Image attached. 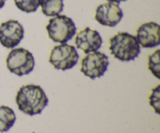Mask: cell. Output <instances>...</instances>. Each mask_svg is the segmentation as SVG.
I'll return each mask as SVG.
<instances>
[{
	"mask_svg": "<svg viewBox=\"0 0 160 133\" xmlns=\"http://www.w3.org/2000/svg\"><path fill=\"white\" fill-rule=\"evenodd\" d=\"M16 103L20 112L33 116L42 113L48 105V99L40 86L29 84L20 87L16 96Z\"/></svg>",
	"mask_w": 160,
	"mask_h": 133,
	"instance_id": "1",
	"label": "cell"
},
{
	"mask_svg": "<svg viewBox=\"0 0 160 133\" xmlns=\"http://www.w3.org/2000/svg\"><path fill=\"white\" fill-rule=\"evenodd\" d=\"M111 54L122 62L134 60L141 52L135 36L127 32H119L109 40Z\"/></svg>",
	"mask_w": 160,
	"mask_h": 133,
	"instance_id": "2",
	"label": "cell"
},
{
	"mask_svg": "<svg viewBox=\"0 0 160 133\" xmlns=\"http://www.w3.org/2000/svg\"><path fill=\"white\" fill-rule=\"evenodd\" d=\"M46 30L52 40L65 44L73 38L76 34L77 27L71 18L65 15H57L50 19Z\"/></svg>",
	"mask_w": 160,
	"mask_h": 133,
	"instance_id": "3",
	"label": "cell"
},
{
	"mask_svg": "<svg viewBox=\"0 0 160 133\" xmlns=\"http://www.w3.org/2000/svg\"><path fill=\"white\" fill-rule=\"evenodd\" d=\"M35 61L32 53L23 48L12 49L6 58L9 72L18 76L28 75L34 69Z\"/></svg>",
	"mask_w": 160,
	"mask_h": 133,
	"instance_id": "4",
	"label": "cell"
},
{
	"mask_svg": "<svg viewBox=\"0 0 160 133\" xmlns=\"http://www.w3.org/2000/svg\"><path fill=\"white\" fill-rule=\"evenodd\" d=\"M79 54L75 47L67 44L56 45L52 50L49 62L56 69L66 71L73 69L78 63Z\"/></svg>",
	"mask_w": 160,
	"mask_h": 133,
	"instance_id": "5",
	"label": "cell"
},
{
	"mask_svg": "<svg viewBox=\"0 0 160 133\" xmlns=\"http://www.w3.org/2000/svg\"><path fill=\"white\" fill-rule=\"evenodd\" d=\"M109 59L100 51L88 54L81 61V73L90 79H95L104 75L109 66Z\"/></svg>",
	"mask_w": 160,
	"mask_h": 133,
	"instance_id": "6",
	"label": "cell"
},
{
	"mask_svg": "<svg viewBox=\"0 0 160 133\" xmlns=\"http://www.w3.org/2000/svg\"><path fill=\"white\" fill-rule=\"evenodd\" d=\"M24 30L17 20H10L0 25V44L6 48H13L20 44Z\"/></svg>",
	"mask_w": 160,
	"mask_h": 133,
	"instance_id": "7",
	"label": "cell"
},
{
	"mask_svg": "<svg viewBox=\"0 0 160 133\" xmlns=\"http://www.w3.org/2000/svg\"><path fill=\"white\" fill-rule=\"evenodd\" d=\"M123 17V10L118 4L114 2H106L101 4L96 8L95 19L102 26H117Z\"/></svg>",
	"mask_w": 160,
	"mask_h": 133,
	"instance_id": "8",
	"label": "cell"
},
{
	"mask_svg": "<svg viewBox=\"0 0 160 133\" xmlns=\"http://www.w3.org/2000/svg\"><path fill=\"white\" fill-rule=\"evenodd\" d=\"M102 39L99 33L89 27L80 31L75 38V45L85 54L97 51L102 46Z\"/></svg>",
	"mask_w": 160,
	"mask_h": 133,
	"instance_id": "9",
	"label": "cell"
},
{
	"mask_svg": "<svg viewBox=\"0 0 160 133\" xmlns=\"http://www.w3.org/2000/svg\"><path fill=\"white\" fill-rule=\"evenodd\" d=\"M136 39L143 48H155L160 45L159 25L154 22H148L141 25L137 30Z\"/></svg>",
	"mask_w": 160,
	"mask_h": 133,
	"instance_id": "10",
	"label": "cell"
},
{
	"mask_svg": "<svg viewBox=\"0 0 160 133\" xmlns=\"http://www.w3.org/2000/svg\"><path fill=\"white\" fill-rule=\"evenodd\" d=\"M16 115L13 110L7 106H0V132L9 131L15 123Z\"/></svg>",
	"mask_w": 160,
	"mask_h": 133,
	"instance_id": "11",
	"label": "cell"
},
{
	"mask_svg": "<svg viewBox=\"0 0 160 133\" xmlns=\"http://www.w3.org/2000/svg\"><path fill=\"white\" fill-rule=\"evenodd\" d=\"M40 6L44 15L56 17L63 10V0H41Z\"/></svg>",
	"mask_w": 160,
	"mask_h": 133,
	"instance_id": "12",
	"label": "cell"
},
{
	"mask_svg": "<svg viewBox=\"0 0 160 133\" xmlns=\"http://www.w3.org/2000/svg\"><path fill=\"white\" fill-rule=\"evenodd\" d=\"M14 2L20 10L30 13L37 10L40 6L41 0H14Z\"/></svg>",
	"mask_w": 160,
	"mask_h": 133,
	"instance_id": "13",
	"label": "cell"
},
{
	"mask_svg": "<svg viewBox=\"0 0 160 133\" xmlns=\"http://www.w3.org/2000/svg\"><path fill=\"white\" fill-rule=\"evenodd\" d=\"M160 50L158 49L148 56V69L156 78H160Z\"/></svg>",
	"mask_w": 160,
	"mask_h": 133,
	"instance_id": "14",
	"label": "cell"
},
{
	"mask_svg": "<svg viewBox=\"0 0 160 133\" xmlns=\"http://www.w3.org/2000/svg\"><path fill=\"white\" fill-rule=\"evenodd\" d=\"M160 86L158 85L156 88L152 89V93L149 96V104L156 114L160 113Z\"/></svg>",
	"mask_w": 160,
	"mask_h": 133,
	"instance_id": "15",
	"label": "cell"
},
{
	"mask_svg": "<svg viewBox=\"0 0 160 133\" xmlns=\"http://www.w3.org/2000/svg\"><path fill=\"white\" fill-rule=\"evenodd\" d=\"M108 1L110 2H114V3H117V4H118V3L122 2H125V1H127V0H108Z\"/></svg>",
	"mask_w": 160,
	"mask_h": 133,
	"instance_id": "16",
	"label": "cell"
},
{
	"mask_svg": "<svg viewBox=\"0 0 160 133\" xmlns=\"http://www.w3.org/2000/svg\"><path fill=\"white\" fill-rule=\"evenodd\" d=\"M6 0H0V9L5 6V3H6Z\"/></svg>",
	"mask_w": 160,
	"mask_h": 133,
	"instance_id": "17",
	"label": "cell"
}]
</instances>
